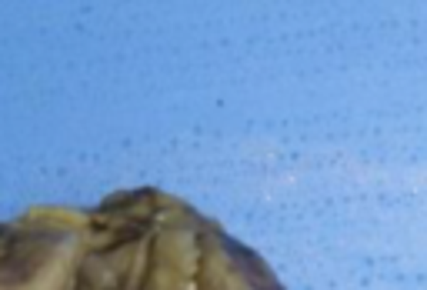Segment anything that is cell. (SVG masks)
Wrapping results in <instances>:
<instances>
[{
	"label": "cell",
	"instance_id": "cell-1",
	"mask_svg": "<svg viewBox=\"0 0 427 290\" xmlns=\"http://www.w3.org/2000/svg\"><path fill=\"white\" fill-rule=\"evenodd\" d=\"M7 244L0 247V290H23L21 284V270H17V257L11 247V234L4 230ZM31 260H33V274H31V290H50V257H47V224H31ZM107 217H87V247L84 254H74V240H77V224H70V254H64V274H60V290H110V254H107ZM64 250H67V224H64Z\"/></svg>",
	"mask_w": 427,
	"mask_h": 290
}]
</instances>
